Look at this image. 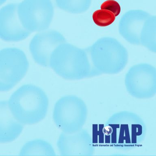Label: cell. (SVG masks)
I'll return each instance as SVG.
<instances>
[{"instance_id": "2e32d148", "label": "cell", "mask_w": 156, "mask_h": 156, "mask_svg": "<svg viewBox=\"0 0 156 156\" xmlns=\"http://www.w3.org/2000/svg\"><path fill=\"white\" fill-rule=\"evenodd\" d=\"M101 9L107 10L111 11L115 16L119 15L121 12V7L119 3L115 0H107L101 6Z\"/></svg>"}, {"instance_id": "277c9868", "label": "cell", "mask_w": 156, "mask_h": 156, "mask_svg": "<svg viewBox=\"0 0 156 156\" xmlns=\"http://www.w3.org/2000/svg\"><path fill=\"white\" fill-rule=\"evenodd\" d=\"M87 114V107L82 99L74 95H67L56 102L53 119L62 132L72 133L83 129Z\"/></svg>"}, {"instance_id": "8992f818", "label": "cell", "mask_w": 156, "mask_h": 156, "mask_svg": "<svg viewBox=\"0 0 156 156\" xmlns=\"http://www.w3.org/2000/svg\"><path fill=\"white\" fill-rule=\"evenodd\" d=\"M21 23L30 32L47 30L52 21L54 9L51 0H23L18 4Z\"/></svg>"}, {"instance_id": "52a82bcc", "label": "cell", "mask_w": 156, "mask_h": 156, "mask_svg": "<svg viewBox=\"0 0 156 156\" xmlns=\"http://www.w3.org/2000/svg\"><path fill=\"white\" fill-rule=\"evenodd\" d=\"M127 91L132 96L138 99H148L156 93L155 68L147 63L133 66L125 78Z\"/></svg>"}, {"instance_id": "ba28073f", "label": "cell", "mask_w": 156, "mask_h": 156, "mask_svg": "<svg viewBox=\"0 0 156 156\" xmlns=\"http://www.w3.org/2000/svg\"><path fill=\"white\" fill-rule=\"evenodd\" d=\"M66 42L64 36L55 30L39 32L31 39L29 50L34 60L43 67H49L51 55L55 49Z\"/></svg>"}, {"instance_id": "e0dca14e", "label": "cell", "mask_w": 156, "mask_h": 156, "mask_svg": "<svg viewBox=\"0 0 156 156\" xmlns=\"http://www.w3.org/2000/svg\"><path fill=\"white\" fill-rule=\"evenodd\" d=\"M7 0H0V5L4 3Z\"/></svg>"}, {"instance_id": "5bb4252c", "label": "cell", "mask_w": 156, "mask_h": 156, "mask_svg": "<svg viewBox=\"0 0 156 156\" xmlns=\"http://www.w3.org/2000/svg\"><path fill=\"white\" fill-rule=\"evenodd\" d=\"M58 8L70 13H79L84 12L83 0H55Z\"/></svg>"}, {"instance_id": "6da1fadb", "label": "cell", "mask_w": 156, "mask_h": 156, "mask_svg": "<svg viewBox=\"0 0 156 156\" xmlns=\"http://www.w3.org/2000/svg\"><path fill=\"white\" fill-rule=\"evenodd\" d=\"M104 146L122 151L138 147L144 140L146 127L142 118L129 111L117 112L102 126Z\"/></svg>"}, {"instance_id": "9a60e30c", "label": "cell", "mask_w": 156, "mask_h": 156, "mask_svg": "<svg viewBox=\"0 0 156 156\" xmlns=\"http://www.w3.org/2000/svg\"><path fill=\"white\" fill-rule=\"evenodd\" d=\"M93 20L98 26H108L114 22L115 16L111 11L105 9H98L94 12Z\"/></svg>"}, {"instance_id": "30bf717a", "label": "cell", "mask_w": 156, "mask_h": 156, "mask_svg": "<svg viewBox=\"0 0 156 156\" xmlns=\"http://www.w3.org/2000/svg\"><path fill=\"white\" fill-rule=\"evenodd\" d=\"M18 6V3H10L0 9V39L4 41H22L31 34L24 28L20 20Z\"/></svg>"}, {"instance_id": "7a4b0ae2", "label": "cell", "mask_w": 156, "mask_h": 156, "mask_svg": "<svg viewBox=\"0 0 156 156\" xmlns=\"http://www.w3.org/2000/svg\"><path fill=\"white\" fill-rule=\"evenodd\" d=\"M7 102L12 114L24 125L40 122L48 111L47 95L41 88L32 84L21 86L12 94Z\"/></svg>"}, {"instance_id": "8fae6325", "label": "cell", "mask_w": 156, "mask_h": 156, "mask_svg": "<svg viewBox=\"0 0 156 156\" xmlns=\"http://www.w3.org/2000/svg\"><path fill=\"white\" fill-rule=\"evenodd\" d=\"M24 125L10 110L7 101H0V143H8L18 138Z\"/></svg>"}, {"instance_id": "4fadbf2b", "label": "cell", "mask_w": 156, "mask_h": 156, "mask_svg": "<svg viewBox=\"0 0 156 156\" xmlns=\"http://www.w3.org/2000/svg\"><path fill=\"white\" fill-rule=\"evenodd\" d=\"M22 156H55V152L52 145L41 139L31 140L24 144L20 151Z\"/></svg>"}, {"instance_id": "9c48e42d", "label": "cell", "mask_w": 156, "mask_h": 156, "mask_svg": "<svg viewBox=\"0 0 156 156\" xmlns=\"http://www.w3.org/2000/svg\"><path fill=\"white\" fill-rule=\"evenodd\" d=\"M60 154L63 156H91L95 147L92 136L83 129L76 132H62L57 141Z\"/></svg>"}, {"instance_id": "5b68a950", "label": "cell", "mask_w": 156, "mask_h": 156, "mask_svg": "<svg viewBox=\"0 0 156 156\" xmlns=\"http://www.w3.org/2000/svg\"><path fill=\"white\" fill-rule=\"evenodd\" d=\"M29 68L23 50L16 47L0 50V92L12 90L25 76Z\"/></svg>"}, {"instance_id": "3957f363", "label": "cell", "mask_w": 156, "mask_h": 156, "mask_svg": "<svg viewBox=\"0 0 156 156\" xmlns=\"http://www.w3.org/2000/svg\"><path fill=\"white\" fill-rule=\"evenodd\" d=\"M49 67L57 75L67 80H80L100 74L91 69L84 50L66 42L52 52Z\"/></svg>"}, {"instance_id": "7c38bea8", "label": "cell", "mask_w": 156, "mask_h": 156, "mask_svg": "<svg viewBox=\"0 0 156 156\" xmlns=\"http://www.w3.org/2000/svg\"><path fill=\"white\" fill-rule=\"evenodd\" d=\"M120 23L119 30L123 37L130 43H141L140 34L146 17L141 20L136 16L129 17L128 13L123 16Z\"/></svg>"}]
</instances>
